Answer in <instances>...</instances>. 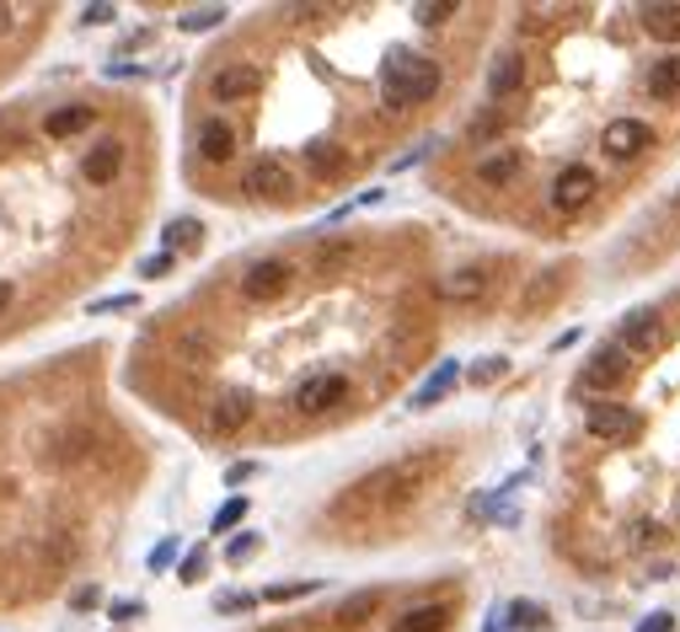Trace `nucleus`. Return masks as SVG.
Segmentation results:
<instances>
[{
	"instance_id": "obj_22",
	"label": "nucleus",
	"mask_w": 680,
	"mask_h": 632,
	"mask_svg": "<svg viewBox=\"0 0 680 632\" xmlns=\"http://www.w3.org/2000/svg\"><path fill=\"white\" fill-rule=\"evenodd\" d=\"M226 16H231L226 5H187L183 16H178V27H183V33H215Z\"/></svg>"
},
{
	"instance_id": "obj_26",
	"label": "nucleus",
	"mask_w": 680,
	"mask_h": 632,
	"mask_svg": "<svg viewBox=\"0 0 680 632\" xmlns=\"http://www.w3.org/2000/svg\"><path fill=\"white\" fill-rule=\"evenodd\" d=\"M247 499H242V494H236V499H226V505L215 509V520H209V525H215V531H231V525H242V520H247Z\"/></svg>"
},
{
	"instance_id": "obj_28",
	"label": "nucleus",
	"mask_w": 680,
	"mask_h": 632,
	"mask_svg": "<svg viewBox=\"0 0 680 632\" xmlns=\"http://www.w3.org/2000/svg\"><path fill=\"white\" fill-rule=\"evenodd\" d=\"M257 547H263V536H231V547H226V563H247V558H257Z\"/></svg>"
},
{
	"instance_id": "obj_19",
	"label": "nucleus",
	"mask_w": 680,
	"mask_h": 632,
	"mask_svg": "<svg viewBox=\"0 0 680 632\" xmlns=\"http://www.w3.org/2000/svg\"><path fill=\"white\" fill-rule=\"evenodd\" d=\"M648 97H654V102L680 97V49H670L665 60H654V70H648Z\"/></svg>"
},
{
	"instance_id": "obj_14",
	"label": "nucleus",
	"mask_w": 680,
	"mask_h": 632,
	"mask_svg": "<svg viewBox=\"0 0 680 632\" xmlns=\"http://www.w3.org/2000/svg\"><path fill=\"white\" fill-rule=\"evenodd\" d=\"M525 92V54H498L494 64H488V97L494 102H509V97H520Z\"/></svg>"
},
{
	"instance_id": "obj_16",
	"label": "nucleus",
	"mask_w": 680,
	"mask_h": 632,
	"mask_svg": "<svg viewBox=\"0 0 680 632\" xmlns=\"http://www.w3.org/2000/svg\"><path fill=\"white\" fill-rule=\"evenodd\" d=\"M461 376H466V370H461V360H445V365H439V370H429V376H424V386L413 391V408H418V413L439 408V402L456 391V380H461Z\"/></svg>"
},
{
	"instance_id": "obj_35",
	"label": "nucleus",
	"mask_w": 680,
	"mask_h": 632,
	"mask_svg": "<svg viewBox=\"0 0 680 632\" xmlns=\"http://www.w3.org/2000/svg\"><path fill=\"white\" fill-rule=\"evenodd\" d=\"M178 579H183V584H198V579H204V552H187L183 573H178Z\"/></svg>"
},
{
	"instance_id": "obj_40",
	"label": "nucleus",
	"mask_w": 680,
	"mask_h": 632,
	"mask_svg": "<svg viewBox=\"0 0 680 632\" xmlns=\"http://www.w3.org/2000/svg\"><path fill=\"white\" fill-rule=\"evenodd\" d=\"M503 370H509L503 360H483V365L472 370V380H498V376H503Z\"/></svg>"
},
{
	"instance_id": "obj_33",
	"label": "nucleus",
	"mask_w": 680,
	"mask_h": 632,
	"mask_svg": "<svg viewBox=\"0 0 680 632\" xmlns=\"http://www.w3.org/2000/svg\"><path fill=\"white\" fill-rule=\"evenodd\" d=\"M172 263H178V257H172V253H156V257H145V263H139V279H161V274H172Z\"/></svg>"
},
{
	"instance_id": "obj_6",
	"label": "nucleus",
	"mask_w": 680,
	"mask_h": 632,
	"mask_svg": "<svg viewBox=\"0 0 680 632\" xmlns=\"http://www.w3.org/2000/svg\"><path fill=\"white\" fill-rule=\"evenodd\" d=\"M595 189H600V183H595V172H590L584 161H573V167H562V172L552 178V193H547V204H552L557 215H579V209H584V204L595 198Z\"/></svg>"
},
{
	"instance_id": "obj_7",
	"label": "nucleus",
	"mask_w": 680,
	"mask_h": 632,
	"mask_svg": "<svg viewBox=\"0 0 680 632\" xmlns=\"http://www.w3.org/2000/svg\"><path fill=\"white\" fill-rule=\"evenodd\" d=\"M252 413H257V402H252L247 391H220V397L209 402L204 424H209V435H242L252 424Z\"/></svg>"
},
{
	"instance_id": "obj_15",
	"label": "nucleus",
	"mask_w": 680,
	"mask_h": 632,
	"mask_svg": "<svg viewBox=\"0 0 680 632\" xmlns=\"http://www.w3.org/2000/svg\"><path fill=\"white\" fill-rule=\"evenodd\" d=\"M242 183H247L257 198H279V193H290V167H284L279 156H257Z\"/></svg>"
},
{
	"instance_id": "obj_23",
	"label": "nucleus",
	"mask_w": 680,
	"mask_h": 632,
	"mask_svg": "<svg viewBox=\"0 0 680 632\" xmlns=\"http://www.w3.org/2000/svg\"><path fill=\"white\" fill-rule=\"evenodd\" d=\"M198 242H204V226H198V220H172V226H167V253L178 257V253H193V247H198Z\"/></svg>"
},
{
	"instance_id": "obj_34",
	"label": "nucleus",
	"mask_w": 680,
	"mask_h": 632,
	"mask_svg": "<svg viewBox=\"0 0 680 632\" xmlns=\"http://www.w3.org/2000/svg\"><path fill=\"white\" fill-rule=\"evenodd\" d=\"M108 312H134V295H108V301H92V316H108Z\"/></svg>"
},
{
	"instance_id": "obj_5",
	"label": "nucleus",
	"mask_w": 680,
	"mask_h": 632,
	"mask_svg": "<svg viewBox=\"0 0 680 632\" xmlns=\"http://www.w3.org/2000/svg\"><path fill=\"white\" fill-rule=\"evenodd\" d=\"M627 370H632V354L627 349H617V343H606V349H595L590 360H584V370H579V391H617L621 380H627Z\"/></svg>"
},
{
	"instance_id": "obj_17",
	"label": "nucleus",
	"mask_w": 680,
	"mask_h": 632,
	"mask_svg": "<svg viewBox=\"0 0 680 632\" xmlns=\"http://www.w3.org/2000/svg\"><path fill=\"white\" fill-rule=\"evenodd\" d=\"M198 156L204 161H231L236 156V129L226 124V119H204L198 124Z\"/></svg>"
},
{
	"instance_id": "obj_41",
	"label": "nucleus",
	"mask_w": 680,
	"mask_h": 632,
	"mask_svg": "<svg viewBox=\"0 0 680 632\" xmlns=\"http://www.w3.org/2000/svg\"><path fill=\"white\" fill-rule=\"evenodd\" d=\"M139 611H145L139 600H113V622H134Z\"/></svg>"
},
{
	"instance_id": "obj_18",
	"label": "nucleus",
	"mask_w": 680,
	"mask_h": 632,
	"mask_svg": "<svg viewBox=\"0 0 680 632\" xmlns=\"http://www.w3.org/2000/svg\"><path fill=\"white\" fill-rule=\"evenodd\" d=\"M450 606L445 600H429V606H408L402 617H397V632H445L450 628Z\"/></svg>"
},
{
	"instance_id": "obj_39",
	"label": "nucleus",
	"mask_w": 680,
	"mask_h": 632,
	"mask_svg": "<svg viewBox=\"0 0 680 632\" xmlns=\"http://www.w3.org/2000/svg\"><path fill=\"white\" fill-rule=\"evenodd\" d=\"M247 477H257V461H236L231 472H226V483L236 488V483H247Z\"/></svg>"
},
{
	"instance_id": "obj_24",
	"label": "nucleus",
	"mask_w": 680,
	"mask_h": 632,
	"mask_svg": "<svg viewBox=\"0 0 680 632\" xmlns=\"http://www.w3.org/2000/svg\"><path fill=\"white\" fill-rule=\"evenodd\" d=\"M542 622H547V611L536 600H509V628H542Z\"/></svg>"
},
{
	"instance_id": "obj_36",
	"label": "nucleus",
	"mask_w": 680,
	"mask_h": 632,
	"mask_svg": "<svg viewBox=\"0 0 680 632\" xmlns=\"http://www.w3.org/2000/svg\"><path fill=\"white\" fill-rule=\"evenodd\" d=\"M113 16H119L113 5H86V11H81V22H86V27H102V22H113Z\"/></svg>"
},
{
	"instance_id": "obj_38",
	"label": "nucleus",
	"mask_w": 680,
	"mask_h": 632,
	"mask_svg": "<svg viewBox=\"0 0 680 632\" xmlns=\"http://www.w3.org/2000/svg\"><path fill=\"white\" fill-rule=\"evenodd\" d=\"M670 628H676V617H670V611H654L648 622H638V632H670Z\"/></svg>"
},
{
	"instance_id": "obj_29",
	"label": "nucleus",
	"mask_w": 680,
	"mask_h": 632,
	"mask_svg": "<svg viewBox=\"0 0 680 632\" xmlns=\"http://www.w3.org/2000/svg\"><path fill=\"white\" fill-rule=\"evenodd\" d=\"M375 600H380L375 590H365V595H354V600H349V606L338 611V622H365V611H375Z\"/></svg>"
},
{
	"instance_id": "obj_9",
	"label": "nucleus",
	"mask_w": 680,
	"mask_h": 632,
	"mask_svg": "<svg viewBox=\"0 0 680 632\" xmlns=\"http://www.w3.org/2000/svg\"><path fill=\"white\" fill-rule=\"evenodd\" d=\"M584 429L595 440H627V435H638V413L627 402H590L584 408Z\"/></svg>"
},
{
	"instance_id": "obj_42",
	"label": "nucleus",
	"mask_w": 680,
	"mask_h": 632,
	"mask_svg": "<svg viewBox=\"0 0 680 632\" xmlns=\"http://www.w3.org/2000/svg\"><path fill=\"white\" fill-rule=\"evenodd\" d=\"M75 611H86V606H97V590H75V600H70Z\"/></svg>"
},
{
	"instance_id": "obj_43",
	"label": "nucleus",
	"mask_w": 680,
	"mask_h": 632,
	"mask_svg": "<svg viewBox=\"0 0 680 632\" xmlns=\"http://www.w3.org/2000/svg\"><path fill=\"white\" fill-rule=\"evenodd\" d=\"M11 301H16V290H11V284H5V279H0V316L11 312Z\"/></svg>"
},
{
	"instance_id": "obj_13",
	"label": "nucleus",
	"mask_w": 680,
	"mask_h": 632,
	"mask_svg": "<svg viewBox=\"0 0 680 632\" xmlns=\"http://www.w3.org/2000/svg\"><path fill=\"white\" fill-rule=\"evenodd\" d=\"M119 172H124V139H97V145L81 156V178L97 183V189H108Z\"/></svg>"
},
{
	"instance_id": "obj_10",
	"label": "nucleus",
	"mask_w": 680,
	"mask_h": 632,
	"mask_svg": "<svg viewBox=\"0 0 680 632\" xmlns=\"http://www.w3.org/2000/svg\"><path fill=\"white\" fill-rule=\"evenodd\" d=\"M494 290V274L488 268H450L445 279H439V301H450V306H477L483 295Z\"/></svg>"
},
{
	"instance_id": "obj_4",
	"label": "nucleus",
	"mask_w": 680,
	"mask_h": 632,
	"mask_svg": "<svg viewBox=\"0 0 680 632\" xmlns=\"http://www.w3.org/2000/svg\"><path fill=\"white\" fill-rule=\"evenodd\" d=\"M290 284H295V268H290L284 257H257L247 274H242V295H247L252 306H268V301H279Z\"/></svg>"
},
{
	"instance_id": "obj_44",
	"label": "nucleus",
	"mask_w": 680,
	"mask_h": 632,
	"mask_svg": "<svg viewBox=\"0 0 680 632\" xmlns=\"http://www.w3.org/2000/svg\"><path fill=\"white\" fill-rule=\"evenodd\" d=\"M0 33H11V5H0Z\"/></svg>"
},
{
	"instance_id": "obj_12",
	"label": "nucleus",
	"mask_w": 680,
	"mask_h": 632,
	"mask_svg": "<svg viewBox=\"0 0 680 632\" xmlns=\"http://www.w3.org/2000/svg\"><path fill=\"white\" fill-rule=\"evenodd\" d=\"M520 172H525V156H520L514 145H498L488 156H477V183H483V189H514Z\"/></svg>"
},
{
	"instance_id": "obj_1",
	"label": "nucleus",
	"mask_w": 680,
	"mask_h": 632,
	"mask_svg": "<svg viewBox=\"0 0 680 632\" xmlns=\"http://www.w3.org/2000/svg\"><path fill=\"white\" fill-rule=\"evenodd\" d=\"M439 64L429 54H413V49H391L386 60H380V113H408L413 102H429L434 92H439Z\"/></svg>"
},
{
	"instance_id": "obj_11",
	"label": "nucleus",
	"mask_w": 680,
	"mask_h": 632,
	"mask_svg": "<svg viewBox=\"0 0 680 632\" xmlns=\"http://www.w3.org/2000/svg\"><path fill=\"white\" fill-rule=\"evenodd\" d=\"M263 86V75H257V64H220L215 75H209V102H247L252 92Z\"/></svg>"
},
{
	"instance_id": "obj_45",
	"label": "nucleus",
	"mask_w": 680,
	"mask_h": 632,
	"mask_svg": "<svg viewBox=\"0 0 680 632\" xmlns=\"http://www.w3.org/2000/svg\"><path fill=\"white\" fill-rule=\"evenodd\" d=\"M263 632H284V628H263Z\"/></svg>"
},
{
	"instance_id": "obj_8",
	"label": "nucleus",
	"mask_w": 680,
	"mask_h": 632,
	"mask_svg": "<svg viewBox=\"0 0 680 632\" xmlns=\"http://www.w3.org/2000/svg\"><path fill=\"white\" fill-rule=\"evenodd\" d=\"M654 145V129L643 124V119H611L606 134H600V150L611 156V161H632V156H643Z\"/></svg>"
},
{
	"instance_id": "obj_3",
	"label": "nucleus",
	"mask_w": 680,
	"mask_h": 632,
	"mask_svg": "<svg viewBox=\"0 0 680 632\" xmlns=\"http://www.w3.org/2000/svg\"><path fill=\"white\" fill-rule=\"evenodd\" d=\"M349 397V376H338V370H316V376H306L301 386H295V413L301 418H321L327 408H338Z\"/></svg>"
},
{
	"instance_id": "obj_32",
	"label": "nucleus",
	"mask_w": 680,
	"mask_h": 632,
	"mask_svg": "<svg viewBox=\"0 0 680 632\" xmlns=\"http://www.w3.org/2000/svg\"><path fill=\"white\" fill-rule=\"evenodd\" d=\"M306 161L316 172H332V167H338V150H332V145H306Z\"/></svg>"
},
{
	"instance_id": "obj_20",
	"label": "nucleus",
	"mask_w": 680,
	"mask_h": 632,
	"mask_svg": "<svg viewBox=\"0 0 680 632\" xmlns=\"http://www.w3.org/2000/svg\"><path fill=\"white\" fill-rule=\"evenodd\" d=\"M643 33L659 44H680V5H643Z\"/></svg>"
},
{
	"instance_id": "obj_21",
	"label": "nucleus",
	"mask_w": 680,
	"mask_h": 632,
	"mask_svg": "<svg viewBox=\"0 0 680 632\" xmlns=\"http://www.w3.org/2000/svg\"><path fill=\"white\" fill-rule=\"evenodd\" d=\"M92 119H97V113H92L86 102H75V108H54V113L44 119V134H49V139H70V134L92 129Z\"/></svg>"
},
{
	"instance_id": "obj_37",
	"label": "nucleus",
	"mask_w": 680,
	"mask_h": 632,
	"mask_svg": "<svg viewBox=\"0 0 680 632\" xmlns=\"http://www.w3.org/2000/svg\"><path fill=\"white\" fill-rule=\"evenodd\" d=\"M654 542H659V525H648V520L632 525V547H654Z\"/></svg>"
},
{
	"instance_id": "obj_31",
	"label": "nucleus",
	"mask_w": 680,
	"mask_h": 632,
	"mask_svg": "<svg viewBox=\"0 0 680 632\" xmlns=\"http://www.w3.org/2000/svg\"><path fill=\"white\" fill-rule=\"evenodd\" d=\"M316 584H268L263 590V600H301V595H311Z\"/></svg>"
},
{
	"instance_id": "obj_30",
	"label": "nucleus",
	"mask_w": 680,
	"mask_h": 632,
	"mask_svg": "<svg viewBox=\"0 0 680 632\" xmlns=\"http://www.w3.org/2000/svg\"><path fill=\"white\" fill-rule=\"evenodd\" d=\"M172 563H178V536H167V542H156V547H150V573L172 569Z\"/></svg>"
},
{
	"instance_id": "obj_2",
	"label": "nucleus",
	"mask_w": 680,
	"mask_h": 632,
	"mask_svg": "<svg viewBox=\"0 0 680 632\" xmlns=\"http://www.w3.org/2000/svg\"><path fill=\"white\" fill-rule=\"evenodd\" d=\"M665 338H670V327H665V316L654 306H632L617 321V349H627V354H659Z\"/></svg>"
},
{
	"instance_id": "obj_27",
	"label": "nucleus",
	"mask_w": 680,
	"mask_h": 632,
	"mask_svg": "<svg viewBox=\"0 0 680 632\" xmlns=\"http://www.w3.org/2000/svg\"><path fill=\"white\" fill-rule=\"evenodd\" d=\"M252 606H257V595H247V590H220L215 595V611H226V617L231 611H252Z\"/></svg>"
},
{
	"instance_id": "obj_25",
	"label": "nucleus",
	"mask_w": 680,
	"mask_h": 632,
	"mask_svg": "<svg viewBox=\"0 0 680 632\" xmlns=\"http://www.w3.org/2000/svg\"><path fill=\"white\" fill-rule=\"evenodd\" d=\"M445 16H456V0H418L413 5V22H424V27H439Z\"/></svg>"
}]
</instances>
